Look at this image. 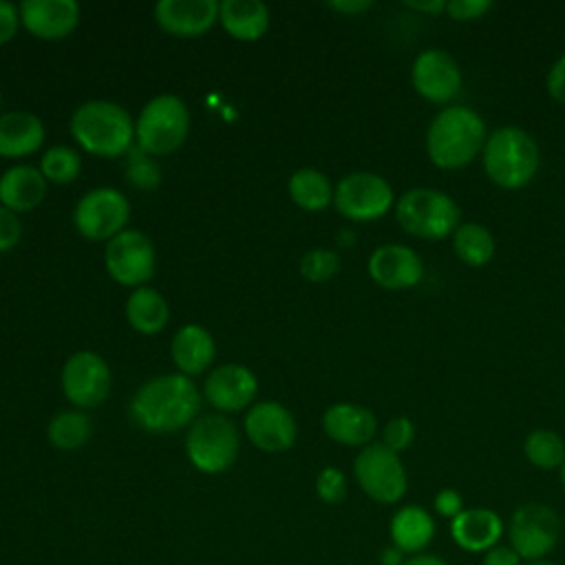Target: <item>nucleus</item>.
Wrapping results in <instances>:
<instances>
[{
    "mask_svg": "<svg viewBox=\"0 0 565 565\" xmlns=\"http://www.w3.org/2000/svg\"><path fill=\"white\" fill-rule=\"evenodd\" d=\"M201 411V391L183 373H166L143 382L130 399L132 422L152 435L190 428Z\"/></svg>",
    "mask_w": 565,
    "mask_h": 565,
    "instance_id": "nucleus-1",
    "label": "nucleus"
},
{
    "mask_svg": "<svg viewBox=\"0 0 565 565\" xmlns=\"http://www.w3.org/2000/svg\"><path fill=\"white\" fill-rule=\"evenodd\" d=\"M488 139L483 117L470 106H444L428 124L424 148L433 166L441 170H461L483 150Z\"/></svg>",
    "mask_w": 565,
    "mask_h": 565,
    "instance_id": "nucleus-2",
    "label": "nucleus"
},
{
    "mask_svg": "<svg viewBox=\"0 0 565 565\" xmlns=\"http://www.w3.org/2000/svg\"><path fill=\"white\" fill-rule=\"evenodd\" d=\"M73 139L90 154L115 159L128 154L135 141V121L130 113L108 99H90L71 115Z\"/></svg>",
    "mask_w": 565,
    "mask_h": 565,
    "instance_id": "nucleus-3",
    "label": "nucleus"
},
{
    "mask_svg": "<svg viewBox=\"0 0 565 565\" xmlns=\"http://www.w3.org/2000/svg\"><path fill=\"white\" fill-rule=\"evenodd\" d=\"M481 163L486 177L494 185L503 190H521L539 172V143L519 126H499L488 132L481 150Z\"/></svg>",
    "mask_w": 565,
    "mask_h": 565,
    "instance_id": "nucleus-4",
    "label": "nucleus"
},
{
    "mask_svg": "<svg viewBox=\"0 0 565 565\" xmlns=\"http://www.w3.org/2000/svg\"><path fill=\"white\" fill-rule=\"evenodd\" d=\"M395 218L415 238L441 241L461 225V210L448 192L422 185L406 190L395 201Z\"/></svg>",
    "mask_w": 565,
    "mask_h": 565,
    "instance_id": "nucleus-5",
    "label": "nucleus"
},
{
    "mask_svg": "<svg viewBox=\"0 0 565 565\" xmlns=\"http://www.w3.org/2000/svg\"><path fill=\"white\" fill-rule=\"evenodd\" d=\"M190 132V110L177 95H157L143 104L135 121V143L150 157L179 150Z\"/></svg>",
    "mask_w": 565,
    "mask_h": 565,
    "instance_id": "nucleus-6",
    "label": "nucleus"
},
{
    "mask_svg": "<svg viewBox=\"0 0 565 565\" xmlns=\"http://www.w3.org/2000/svg\"><path fill=\"white\" fill-rule=\"evenodd\" d=\"M238 448V428L223 413L199 415L185 435V455L203 475H221L232 468Z\"/></svg>",
    "mask_w": 565,
    "mask_h": 565,
    "instance_id": "nucleus-7",
    "label": "nucleus"
},
{
    "mask_svg": "<svg viewBox=\"0 0 565 565\" xmlns=\"http://www.w3.org/2000/svg\"><path fill=\"white\" fill-rule=\"evenodd\" d=\"M353 477L360 490L382 505L402 501L408 490V477L399 455L380 441L360 448L353 459Z\"/></svg>",
    "mask_w": 565,
    "mask_h": 565,
    "instance_id": "nucleus-8",
    "label": "nucleus"
},
{
    "mask_svg": "<svg viewBox=\"0 0 565 565\" xmlns=\"http://www.w3.org/2000/svg\"><path fill=\"white\" fill-rule=\"evenodd\" d=\"M335 210L355 223L382 218L395 205L391 183L371 170H355L344 174L333 190Z\"/></svg>",
    "mask_w": 565,
    "mask_h": 565,
    "instance_id": "nucleus-9",
    "label": "nucleus"
},
{
    "mask_svg": "<svg viewBox=\"0 0 565 565\" xmlns=\"http://www.w3.org/2000/svg\"><path fill=\"white\" fill-rule=\"evenodd\" d=\"M561 534V519L554 508L541 501L521 503L508 525L510 547L523 561H539L545 558L558 543Z\"/></svg>",
    "mask_w": 565,
    "mask_h": 565,
    "instance_id": "nucleus-10",
    "label": "nucleus"
},
{
    "mask_svg": "<svg viewBox=\"0 0 565 565\" xmlns=\"http://www.w3.org/2000/svg\"><path fill=\"white\" fill-rule=\"evenodd\" d=\"M130 201L115 188L88 190L73 210L75 230L88 241H110L126 230Z\"/></svg>",
    "mask_w": 565,
    "mask_h": 565,
    "instance_id": "nucleus-11",
    "label": "nucleus"
},
{
    "mask_svg": "<svg viewBox=\"0 0 565 565\" xmlns=\"http://www.w3.org/2000/svg\"><path fill=\"white\" fill-rule=\"evenodd\" d=\"M104 263L108 276L115 282L132 289L143 287L154 274V245L143 232L126 227L106 243Z\"/></svg>",
    "mask_w": 565,
    "mask_h": 565,
    "instance_id": "nucleus-12",
    "label": "nucleus"
},
{
    "mask_svg": "<svg viewBox=\"0 0 565 565\" xmlns=\"http://www.w3.org/2000/svg\"><path fill=\"white\" fill-rule=\"evenodd\" d=\"M64 397L79 411L97 408L110 395L113 375L106 360L95 351L73 353L60 375Z\"/></svg>",
    "mask_w": 565,
    "mask_h": 565,
    "instance_id": "nucleus-13",
    "label": "nucleus"
},
{
    "mask_svg": "<svg viewBox=\"0 0 565 565\" xmlns=\"http://www.w3.org/2000/svg\"><path fill=\"white\" fill-rule=\"evenodd\" d=\"M411 84L426 102L450 106L461 90L463 75L459 62L448 51L430 46L415 55L411 66Z\"/></svg>",
    "mask_w": 565,
    "mask_h": 565,
    "instance_id": "nucleus-14",
    "label": "nucleus"
},
{
    "mask_svg": "<svg viewBox=\"0 0 565 565\" xmlns=\"http://www.w3.org/2000/svg\"><path fill=\"white\" fill-rule=\"evenodd\" d=\"M247 439L263 452H285L296 444L298 424L280 402H256L243 419Z\"/></svg>",
    "mask_w": 565,
    "mask_h": 565,
    "instance_id": "nucleus-15",
    "label": "nucleus"
},
{
    "mask_svg": "<svg viewBox=\"0 0 565 565\" xmlns=\"http://www.w3.org/2000/svg\"><path fill=\"white\" fill-rule=\"evenodd\" d=\"M258 380L245 364L227 362L212 369L203 382V397L218 413H238L254 404Z\"/></svg>",
    "mask_w": 565,
    "mask_h": 565,
    "instance_id": "nucleus-16",
    "label": "nucleus"
},
{
    "mask_svg": "<svg viewBox=\"0 0 565 565\" xmlns=\"http://www.w3.org/2000/svg\"><path fill=\"white\" fill-rule=\"evenodd\" d=\"M366 271L382 289L402 291L419 285L424 276V260L413 247L402 243H384L371 252Z\"/></svg>",
    "mask_w": 565,
    "mask_h": 565,
    "instance_id": "nucleus-17",
    "label": "nucleus"
},
{
    "mask_svg": "<svg viewBox=\"0 0 565 565\" xmlns=\"http://www.w3.org/2000/svg\"><path fill=\"white\" fill-rule=\"evenodd\" d=\"M18 9L20 24L44 42L64 40L79 24V4L75 0H24Z\"/></svg>",
    "mask_w": 565,
    "mask_h": 565,
    "instance_id": "nucleus-18",
    "label": "nucleus"
},
{
    "mask_svg": "<svg viewBox=\"0 0 565 565\" xmlns=\"http://www.w3.org/2000/svg\"><path fill=\"white\" fill-rule=\"evenodd\" d=\"M216 0H159L154 4L157 24L174 38H199L218 20Z\"/></svg>",
    "mask_w": 565,
    "mask_h": 565,
    "instance_id": "nucleus-19",
    "label": "nucleus"
},
{
    "mask_svg": "<svg viewBox=\"0 0 565 565\" xmlns=\"http://www.w3.org/2000/svg\"><path fill=\"white\" fill-rule=\"evenodd\" d=\"M322 430L335 444L364 448L373 444L377 433V417L362 404L338 402L322 413Z\"/></svg>",
    "mask_w": 565,
    "mask_h": 565,
    "instance_id": "nucleus-20",
    "label": "nucleus"
},
{
    "mask_svg": "<svg viewBox=\"0 0 565 565\" xmlns=\"http://www.w3.org/2000/svg\"><path fill=\"white\" fill-rule=\"evenodd\" d=\"M503 521L490 508H463L450 521L452 541L466 552H488L503 536Z\"/></svg>",
    "mask_w": 565,
    "mask_h": 565,
    "instance_id": "nucleus-21",
    "label": "nucleus"
},
{
    "mask_svg": "<svg viewBox=\"0 0 565 565\" xmlns=\"http://www.w3.org/2000/svg\"><path fill=\"white\" fill-rule=\"evenodd\" d=\"M46 179L40 168L33 166H11L0 177V205L11 212H31L46 196Z\"/></svg>",
    "mask_w": 565,
    "mask_h": 565,
    "instance_id": "nucleus-22",
    "label": "nucleus"
},
{
    "mask_svg": "<svg viewBox=\"0 0 565 565\" xmlns=\"http://www.w3.org/2000/svg\"><path fill=\"white\" fill-rule=\"evenodd\" d=\"M44 121L26 110H9L0 115V157L20 159L33 154L44 143Z\"/></svg>",
    "mask_w": 565,
    "mask_h": 565,
    "instance_id": "nucleus-23",
    "label": "nucleus"
},
{
    "mask_svg": "<svg viewBox=\"0 0 565 565\" xmlns=\"http://www.w3.org/2000/svg\"><path fill=\"white\" fill-rule=\"evenodd\" d=\"M170 353H172V362L179 369V373L192 377V375L207 371V366L214 360L216 344H214L212 333L205 327L192 322V324L181 327L174 333Z\"/></svg>",
    "mask_w": 565,
    "mask_h": 565,
    "instance_id": "nucleus-24",
    "label": "nucleus"
},
{
    "mask_svg": "<svg viewBox=\"0 0 565 565\" xmlns=\"http://www.w3.org/2000/svg\"><path fill=\"white\" fill-rule=\"evenodd\" d=\"M218 20L234 40L256 42L269 29V9L260 0H223Z\"/></svg>",
    "mask_w": 565,
    "mask_h": 565,
    "instance_id": "nucleus-25",
    "label": "nucleus"
},
{
    "mask_svg": "<svg viewBox=\"0 0 565 565\" xmlns=\"http://www.w3.org/2000/svg\"><path fill=\"white\" fill-rule=\"evenodd\" d=\"M388 532L397 550L415 556V554H422L424 547H428V543L433 541L435 521L428 510H424L422 505L408 503L393 514Z\"/></svg>",
    "mask_w": 565,
    "mask_h": 565,
    "instance_id": "nucleus-26",
    "label": "nucleus"
},
{
    "mask_svg": "<svg viewBox=\"0 0 565 565\" xmlns=\"http://www.w3.org/2000/svg\"><path fill=\"white\" fill-rule=\"evenodd\" d=\"M170 318L168 300L152 287H137L126 300V320L128 324L143 335H154L163 331Z\"/></svg>",
    "mask_w": 565,
    "mask_h": 565,
    "instance_id": "nucleus-27",
    "label": "nucleus"
},
{
    "mask_svg": "<svg viewBox=\"0 0 565 565\" xmlns=\"http://www.w3.org/2000/svg\"><path fill=\"white\" fill-rule=\"evenodd\" d=\"M333 190L329 177L316 168L296 170L287 183L289 199L305 212H322L333 203Z\"/></svg>",
    "mask_w": 565,
    "mask_h": 565,
    "instance_id": "nucleus-28",
    "label": "nucleus"
},
{
    "mask_svg": "<svg viewBox=\"0 0 565 565\" xmlns=\"http://www.w3.org/2000/svg\"><path fill=\"white\" fill-rule=\"evenodd\" d=\"M497 241L492 232L475 221L461 223L452 232V252L468 267H483L492 260Z\"/></svg>",
    "mask_w": 565,
    "mask_h": 565,
    "instance_id": "nucleus-29",
    "label": "nucleus"
},
{
    "mask_svg": "<svg viewBox=\"0 0 565 565\" xmlns=\"http://www.w3.org/2000/svg\"><path fill=\"white\" fill-rule=\"evenodd\" d=\"M90 435H93V422L79 408L60 411L57 415L51 417L46 426V439L57 450H77L90 439Z\"/></svg>",
    "mask_w": 565,
    "mask_h": 565,
    "instance_id": "nucleus-30",
    "label": "nucleus"
},
{
    "mask_svg": "<svg viewBox=\"0 0 565 565\" xmlns=\"http://www.w3.org/2000/svg\"><path fill=\"white\" fill-rule=\"evenodd\" d=\"M523 455L539 470H556L565 463V441L556 430L536 428L523 439Z\"/></svg>",
    "mask_w": 565,
    "mask_h": 565,
    "instance_id": "nucleus-31",
    "label": "nucleus"
},
{
    "mask_svg": "<svg viewBox=\"0 0 565 565\" xmlns=\"http://www.w3.org/2000/svg\"><path fill=\"white\" fill-rule=\"evenodd\" d=\"M38 168L46 181L64 185V183H71L77 179V174L82 170V159L75 148L57 143V146H51L44 150Z\"/></svg>",
    "mask_w": 565,
    "mask_h": 565,
    "instance_id": "nucleus-32",
    "label": "nucleus"
},
{
    "mask_svg": "<svg viewBox=\"0 0 565 565\" xmlns=\"http://www.w3.org/2000/svg\"><path fill=\"white\" fill-rule=\"evenodd\" d=\"M340 269V256L333 249L316 247L300 258V274L309 282H327Z\"/></svg>",
    "mask_w": 565,
    "mask_h": 565,
    "instance_id": "nucleus-33",
    "label": "nucleus"
},
{
    "mask_svg": "<svg viewBox=\"0 0 565 565\" xmlns=\"http://www.w3.org/2000/svg\"><path fill=\"white\" fill-rule=\"evenodd\" d=\"M126 179L130 185L139 190H154L161 181V170L159 166L150 159V154L141 152L137 146L128 152V163H126Z\"/></svg>",
    "mask_w": 565,
    "mask_h": 565,
    "instance_id": "nucleus-34",
    "label": "nucleus"
},
{
    "mask_svg": "<svg viewBox=\"0 0 565 565\" xmlns=\"http://www.w3.org/2000/svg\"><path fill=\"white\" fill-rule=\"evenodd\" d=\"M347 490H349V483L340 468L327 466L316 475V494L320 501L329 505L342 503L347 499Z\"/></svg>",
    "mask_w": 565,
    "mask_h": 565,
    "instance_id": "nucleus-35",
    "label": "nucleus"
},
{
    "mask_svg": "<svg viewBox=\"0 0 565 565\" xmlns=\"http://www.w3.org/2000/svg\"><path fill=\"white\" fill-rule=\"evenodd\" d=\"M413 441H415V424L408 417L397 415L384 424L380 444H384L388 450L399 455L402 450L411 448Z\"/></svg>",
    "mask_w": 565,
    "mask_h": 565,
    "instance_id": "nucleus-36",
    "label": "nucleus"
},
{
    "mask_svg": "<svg viewBox=\"0 0 565 565\" xmlns=\"http://www.w3.org/2000/svg\"><path fill=\"white\" fill-rule=\"evenodd\" d=\"M492 9L490 0H448L446 15L455 22H472Z\"/></svg>",
    "mask_w": 565,
    "mask_h": 565,
    "instance_id": "nucleus-37",
    "label": "nucleus"
},
{
    "mask_svg": "<svg viewBox=\"0 0 565 565\" xmlns=\"http://www.w3.org/2000/svg\"><path fill=\"white\" fill-rule=\"evenodd\" d=\"M22 238V221L15 212L0 205V254L11 252Z\"/></svg>",
    "mask_w": 565,
    "mask_h": 565,
    "instance_id": "nucleus-38",
    "label": "nucleus"
},
{
    "mask_svg": "<svg viewBox=\"0 0 565 565\" xmlns=\"http://www.w3.org/2000/svg\"><path fill=\"white\" fill-rule=\"evenodd\" d=\"M545 88L554 102L565 106V53L558 55L550 66L545 77Z\"/></svg>",
    "mask_w": 565,
    "mask_h": 565,
    "instance_id": "nucleus-39",
    "label": "nucleus"
},
{
    "mask_svg": "<svg viewBox=\"0 0 565 565\" xmlns=\"http://www.w3.org/2000/svg\"><path fill=\"white\" fill-rule=\"evenodd\" d=\"M433 505H435V512L446 516V519H455L461 510H463V497L455 490V488H441L435 499H433Z\"/></svg>",
    "mask_w": 565,
    "mask_h": 565,
    "instance_id": "nucleus-40",
    "label": "nucleus"
},
{
    "mask_svg": "<svg viewBox=\"0 0 565 565\" xmlns=\"http://www.w3.org/2000/svg\"><path fill=\"white\" fill-rule=\"evenodd\" d=\"M20 26V9L11 2L0 0V46L11 42Z\"/></svg>",
    "mask_w": 565,
    "mask_h": 565,
    "instance_id": "nucleus-41",
    "label": "nucleus"
},
{
    "mask_svg": "<svg viewBox=\"0 0 565 565\" xmlns=\"http://www.w3.org/2000/svg\"><path fill=\"white\" fill-rule=\"evenodd\" d=\"M481 565H523V558L510 545H494L483 552Z\"/></svg>",
    "mask_w": 565,
    "mask_h": 565,
    "instance_id": "nucleus-42",
    "label": "nucleus"
},
{
    "mask_svg": "<svg viewBox=\"0 0 565 565\" xmlns=\"http://www.w3.org/2000/svg\"><path fill=\"white\" fill-rule=\"evenodd\" d=\"M404 7L424 15H439L446 13V2L444 0H404Z\"/></svg>",
    "mask_w": 565,
    "mask_h": 565,
    "instance_id": "nucleus-43",
    "label": "nucleus"
},
{
    "mask_svg": "<svg viewBox=\"0 0 565 565\" xmlns=\"http://www.w3.org/2000/svg\"><path fill=\"white\" fill-rule=\"evenodd\" d=\"M371 7H373L371 0H333V2H329V9L344 13V15H358Z\"/></svg>",
    "mask_w": 565,
    "mask_h": 565,
    "instance_id": "nucleus-44",
    "label": "nucleus"
},
{
    "mask_svg": "<svg viewBox=\"0 0 565 565\" xmlns=\"http://www.w3.org/2000/svg\"><path fill=\"white\" fill-rule=\"evenodd\" d=\"M406 554L402 550H397L395 545H388L380 552V565H404Z\"/></svg>",
    "mask_w": 565,
    "mask_h": 565,
    "instance_id": "nucleus-45",
    "label": "nucleus"
},
{
    "mask_svg": "<svg viewBox=\"0 0 565 565\" xmlns=\"http://www.w3.org/2000/svg\"><path fill=\"white\" fill-rule=\"evenodd\" d=\"M404 565H448L444 558H439V556H435V554H415V556H411V558H406V563Z\"/></svg>",
    "mask_w": 565,
    "mask_h": 565,
    "instance_id": "nucleus-46",
    "label": "nucleus"
},
{
    "mask_svg": "<svg viewBox=\"0 0 565 565\" xmlns=\"http://www.w3.org/2000/svg\"><path fill=\"white\" fill-rule=\"evenodd\" d=\"M523 565H556V563H552L547 558H539V561H525Z\"/></svg>",
    "mask_w": 565,
    "mask_h": 565,
    "instance_id": "nucleus-47",
    "label": "nucleus"
},
{
    "mask_svg": "<svg viewBox=\"0 0 565 565\" xmlns=\"http://www.w3.org/2000/svg\"><path fill=\"white\" fill-rule=\"evenodd\" d=\"M558 477H561V486L565 488V463L558 468Z\"/></svg>",
    "mask_w": 565,
    "mask_h": 565,
    "instance_id": "nucleus-48",
    "label": "nucleus"
},
{
    "mask_svg": "<svg viewBox=\"0 0 565 565\" xmlns=\"http://www.w3.org/2000/svg\"><path fill=\"white\" fill-rule=\"evenodd\" d=\"M0 104H2V97H0Z\"/></svg>",
    "mask_w": 565,
    "mask_h": 565,
    "instance_id": "nucleus-49",
    "label": "nucleus"
}]
</instances>
